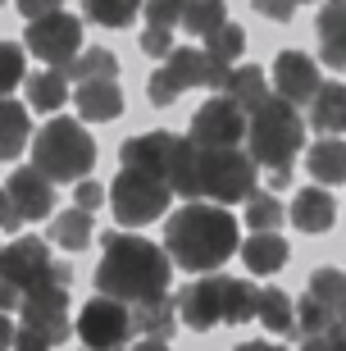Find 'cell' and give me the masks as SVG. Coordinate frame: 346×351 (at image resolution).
Returning a JSON list of instances; mask_svg holds the SVG:
<instances>
[{
    "label": "cell",
    "mask_w": 346,
    "mask_h": 351,
    "mask_svg": "<svg viewBox=\"0 0 346 351\" xmlns=\"http://www.w3.org/2000/svg\"><path fill=\"white\" fill-rule=\"evenodd\" d=\"M178 265L169 261V251L160 242L141 233H105L101 237V265H96V292L114 301H146L169 292Z\"/></svg>",
    "instance_id": "cell-1"
},
{
    "label": "cell",
    "mask_w": 346,
    "mask_h": 351,
    "mask_svg": "<svg viewBox=\"0 0 346 351\" xmlns=\"http://www.w3.org/2000/svg\"><path fill=\"white\" fill-rule=\"evenodd\" d=\"M237 247H242V237H237V219L228 215V206L192 201V206H182L178 215H169L164 251H169V261L178 265V269L214 274L219 265L232 261Z\"/></svg>",
    "instance_id": "cell-2"
},
{
    "label": "cell",
    "mask_w": 346,
    "mask_h": 351,
    "mask_svg": "<svg viewBox=\"0 0 346 351\" xmlns=\"http://www.w3.org/2000/svg\"><path fill=\"white\" fill-rule=\"evenodd\" d=\"M301 146H306L301 105L282 101V96H269L260 110H251V119H246V151L256 156V165H264V169H292Z\"/></svg>",
    "instance_id": "cell-3"
},
{
    "label": "cell",
    "mask_w": 346,
    "mask_h": 351,
    "mask_svg": "<svg viewBox=\"0 0 346 351\" xmlns=\"http://www.w3.org/2000/svg\"><path fill=\"white\" fill-rule=\"evenodd\" d=\"M32 165L51 182H82L96 165V142L77 119H51L32 132Z\"/></svg>",
    "instance_id": "cell-4"
},
{
    "label": "cell",
    "mask_w": 346,
    "mask_h": 351,
    "mask_svg": "<svg viewBox=\"0 0 346 351\" xmlns=\"http://www.w3.org/2000/svg\"><path fill=\"white\" fill-rule=\"evenodd\" d=\"M260 165L251 151H237V146H214V151H201L196 146V182H201V196L214 201V206H232V201H251L260 192L256 187Z\"/></svg>",
    "instance_id": "cell-5"
},
{
    "label": "cell",
    "mask_w": 346,
    "mask_h": 351,
    "mask_svg": "<svg viewBox=\"0 0 346 351\" xmlns=\"http://www.w3.org/2000/svg\"><path fill=\"white\" fill-rule=\"evenodd\" d=\"M173 201V187L155 173H141V169H123L119 165V178L110 187V206H114V219L123 228H141V223L160 219Z\"/></svg>",
    "instance_id": "cell-6"
},
{
    "label": "cell",
    "mask_w": 346,
    "mask_h": 351,
    "mask_svg": "<svg viewBox=\"0 0 346 351\" xmlns=\"http://www.w3.org/2000/svg\"><path fill=\"white\" fill-rule=\"evenodd\" d=\"M0 278H10L18 292H32V287L51 283V278L69 283L73 269L51 261V247H46L41 237H14L10 247H0Z\"/></svg>",
    "instance_id": "cell-7"
},
{
    "label": "cell",
    "mask_w": 346,
    "mask_h": 351,
    "mask_svg": "<svg viewBox=\"0 0 346 351\" xmlns=\"http://www.w3.org/2000/svg\"><path fill=\"white\" fill-rule=\"evenodd\" d=\"M73 333L82 338V347H91V351H119L132 333H137V328H132V306L96 292V301L82 306Z\"/></svg>",
    "instance_id": "cell-8"
},
{
    "label": "cell",
    "mask_w": 346,
    "mask_h": 351,
    "mask_svg": "<svg viewBox=\"0 0 346 351\" xmlns=\"http://www.w3.org/2000/svg\"><path fill=\"white\" fill-rule=\"evenodd\" d=\"M23 46L37 60H46L51 69H69L82 55V23H77L73 14L55 10V14H41V19H32L23 32Z\"/></svg>",
    "instance_id": "cell-9"
},
{
    "label": "cell",
    "mask_w": 346,
    "mask_h": 351,
    "mask_svg": "<svg viewBox=\"0 0 346 351\" xmlns=\"http://www.w3.org/2000/svg\"><path fill=\"white\" fill-rule=\"evenodd\" d=\"M228 274H196L192 283L178 292V319L196 333H210V328L228 324Z\"/></svg>",
    "instance_id": "cell-10"
},
{
    "label": "cell",
    "mask_w": 346,
    "mask_h": 351,
    "mask_svg": "<svg viewBox=\"0 0 346 351\" xmlns=\"http://www.w3.org/2000/svg\"><path fill=\"white\" fill-rule=\"evenodd\" d=\"M246 110L232 96H214V101H206L201 110H196L192 119V146H201V151H214V146H237L246 142Z\"/></svg>",
    "instance_id": "cell-11"
},
{
    "label": "cell",
    "mask_w": 346,
    "mask_h": 351,
    "mask_svg": "<svg viewBox=\"0 0 346 351\" xmlns=\"http://www.w3.org/2000/svg\"><path fill=\"white\" fill-rule=\"evenodd\" d=\"M18 324H32V328H41L51 342H64L69 333H73V324H69V283L51 278V283H41V287H32V292H23Z\"/></svg>",
    "instance_id": "cell-12"
},
{
    "label": "cell",
    "mask_w": 346,
    "mask_h": 351,
    "mask_svg": "<svg viewBox=\"0 0 346 351\" xmlns=\"http://www.w3.org/2000/svg\"><path fill=\"white\" fill-rule=\"evenodd\" d=\"M319 87H323L319 64L306 51H282L273 60V96H282V101H292V105H310L319 96Z\"/></svg>",
    "instance_id": "cell-13"
},
{
    "label": "cell",
    "mask_w": 346,
    "mask_h": 351,
    "mask_svg": "<svg viewBox=\"0 0 346 351\" xmlns=\"http://www.w3.org/2000/svg\"><path fill=\"white\" fill-rule=\"evenodd\" d=\"M5 192H10L14 210L27 219H51V206H55V182L37 169V165H18L5 182Z\"/></svg>",
    "instance_id": "cell-14"
},
{
    "label": "cell",
    "mask_w": 346,
    "mask_h": 351,
    "mask_svg": "<svg viewBox=\"0 0 346 351\" xmlns=\"http://www.w3.org/2000/svg\"><path fill=\"white\" fill-rule=\"evenodd\" d=\"M73 101H77V114L87 119V123H110V119L123 114V91H119V82H114V78L77 82Z\"/></svg>",
    "instance_id": "cell-15"
},
{
    "label": "cell",
    "mask_w": 346,
    "mask_h": 351,
    "mask_svg": "<svg viewBox=\"0 0 346 351\" xmlns=\"http://www.w3.org/2000/svg\"><path fill=\"white\" fill-rule=\"evenodd\" d=\"M287 215H292V223L301 233H328L333 219H337V201L323 192V187H301Z\"/></svg>",
    "instance_id": "cell-16"
},
{
    "label": "cell",
    "mask_w": 346,
    "mask_h": 351,
    "mask_svg": "<svg viewBox=\"0 0 346 351\" xmlns=\"http://www.w3.org/2000/svg\"><path fill=\"white\" fill-rule=\"evenodd\" d=\"M306 123L323 137H346V82H323L319 96L310 101Z\"/></svg>",
    "instance_id": "cell-17"
},
{
    "label": "cell",
    "mask_w": 346,
    "mask_h": 351,
    "mask_svg": "<svg viewBox=\"0 0 346 351\" xmlns=\"http://www.w3.org/2000/svg\"><path fill=\"white\" fill-rule=\"evenodd\" d=\"M306 169L319 187H342L346 182V137H319L306 151Z\"/></svg>",
    "instance_id": "cell-18"
},
{
    "label": "cell",
    "mask_w": 346,
    "mask_h": 351,
    "mask_svg": "<svg viewBox=\"0 0 346 351\" xmlns=\"http://www.w3.org/2000/svg\"><path fill=\"white\" fill-rule=\"evenodd\" d=\"M132 328L141 338H173V328H178V297L169 301L160 292V297L132 301Z\"/></svg>",
    "instance_id": "cell-19"
},
{
    "label": "cell",
    "mask_w": 346,
    "mask_h": 351,
    "mask_svg": "<svg viewBox=\"0 0 346 351\" xmlns=\"http://www.w3.org/2000/svg\"><path fill=\"white\" fill-rule=\"evenodd\" d=\"M319 60L346 69V0H328L319 10Z\"/></svg>",
    "instance_id": "cell-20"
},
{
    "label": "cell",
    "mask_w": 346,
    "mask_h": 351,
    "mask_svg": "<svg viewBox=\"0 0 346 351\" xmlns=\"http://www.w3.org/2000/svg\"><path fill=\"white\" fill-rule=\"evenodd\" d=\"M237 251H242L246 269L260 274V278L278 274L282 265H287V256H292V251H287V237H282V233H251Z\"/></svg>",
    "instance_id": "cell-21"
},
{
    "label": "cell",
    "mask_w": 346,
    "mask_h": 351,
    "mask_svg": "<svg viewBox=\"0 0 346 351\" xmlns=\"http://www.w3.org/2000/svg\"><path fill=\"white\" fill-rule=\"evenodd\" d=\"M32 142V119L14 96H0V160L23 156V146Z\"/></svg>",
    "instance_id": "cell-22"
},
{
    "label": "cell",
    "mask_w": 346,
    "mask_h": 351,
    "mask_svg": "<svg viewBox=\"0 0 346 351\" xmlns=\"http://www.w3.org/2000/svg\"><path fill=\"white\" fill-rule=\"evenodd\" d=\"M256 319L269 328L273 338H292L296 333V301L282 287H260V311Z\"/></svg>",
    "instance_id": "cell-23"
},
{
    "label": "cell",
    "mask_w": 346,
    "mask_h": 351,
    "mask_svg": "<svg viewBox=\"0 0 346 351\" xmlns=\"http://www.w3.org/2000/svg\"><path fill=\"white\" fill-rule=\"evenodd\" d=\"M306 292L328 311L333 324H346V274L342 269H314L310 283H306Z\"/></svg>",
    "instance_id": "cell-24"
},
{
    "label": "cell",
    "mask_w": 346,
    "mask_h": 351,
    "mask_svg": "<svg viewBox=\"0 0 346 351\" xmlns=\"http://www.w3.org/2000/svg\"><path fill=\"white\" fill-rule=\"evenodd\" d=\"M223 96H232L246 114H251V110H260V105L269 101V78H264V69H256V64L232 69L228 82H223Z\"/></svg>",
    "instance_id": "cell-25"
},
{
    "label": "cell",
    "mask_w": 346,
    "mask_h": 351,
    "mask_svg": "<svg viewBox=\"0 0 346 351\" xmlns=\"http://www.w3.org/2000/svg\"><path fill=\"white\" fill-rule=\"evenodd\" d=\"M23 87H27V105H32V110H41V114H55V110L69 101V73H64V69L32 73Z\"/></svg>",
    "instance_id": "cell-26"
},
{
    "label": "cell",
    "mask_w": 346,
    "mask_h": 351,
    "mask_svg": "<svg viewBox=\"0 0 346 351\" xmlns=\"http://www.w3.org/2000/svg\"><path fill=\"white\" fill-rule=\"evenodd\" d=\"M91 210H82V206H73V210H64V215H55L51 219V242L55 247H64V251H82L91 242Z\"/></svg>",
    "instance_id": "cell-27"
},
{
    "label": "cell",
    "mask_w": 346,
    "mask_h": 351,
    "mask_svg": "<svg viewBox=\"0 0 346 351\" xmlns=\"http://www.w3.org/2000/svg\"><path fill=\"white\" fill-rule=\"evenodd\" d=\"M223 23H228V5H223V0H187V10H182V27L201 41H206L210 32H219Z\"/></svg>",
    "instance_id": "cell-28"
},
{
    "label": "cell",
    "mask_w": 346,
    "mask_h": 351,
    "mask_svg": "<svg viewBox=\"0 0 346 351\" xmlns=\"http://www.w3.org/2000/svg\"><path fill=\"white\" fill-rule=\"evenodd\" d=\"M73 82H96V78H119V60L114 51H105V46H87V51L77 55L73 64L64 69Z\"/></svg>",
    "instance_id": "cell-29"
},
{
    "label": "cell",
    "mask_w": 346,
    "mask_h": 351,
    "mask_svg": "<svg viewBox=\"0 0 346 351\" xmlns=\"http://www.w3.org/2000/svg\"><path fill=\"white\" fill-rule=\"evenodd\" d=\"M141 5L146 0H82V10L96 27H128L141 14Z\"/></svg>",
    "instance_id": "cell-30"
},
{
    "label": "cell",
    "mask_w": 346,
    "mask_h": 351,
    "mask_svg": "<svg viewBox=\"0 0 346 351\" xmlns=\"http://www.w3.org/2000/svg\"><path fill=\"white\" fill-rule=\"evenodd\" d=\"M282 219H287V210L273 192H256L246 201V228H256V233H278Z\"/></svg>",
    "instance_id": "cell-31"
},
{
    "label": "cell",
    "mask_w": 346,
    "mask_h": 351,
    "mask_svg": "<svg viewBox=\"0 0 346 351\" xmlns=\"http://www.w3.org/2000/svg\"><path fill=\"white\" fill-rule=\"evenodd\" d=\"M164 64L178 73L182 87H206V64H210L206 46H201V51H196V46H173V55H169Z\"/></svg>",
    "instance_id": "cell-32"
},
{
    "label": "cell",
    "mask_w": 346,
    "mask_h": 351,
    "mask_svg": "<svg viewBox=\"0 0 346 351\" xmlns=\"http://www.w3.org/2000/svg\"><path fill=\"white\" fill-rule=\"evenodd\" d=\"M242 51H246V32H242L237 23H223L219 32H210V37H206V55H210V60H223V64H232Z\"/></svg>",
    "instance_id": "cell-33"
},
{
    "label": "cell",
    "mask_w": 346,
    "mask_h": 351,
    "mask_svg": "<svg viewBox=\"0 0 346 351\" xmlns=\"http://www.w3.org/2000/svg\"><path fill=\"white\" fill-rule=\"evenodd\" d=\"M256 311H260V287L232 278V287H228V324H251Z\"/></svg>",
    "instance_id": "cell-34"
},
{
    "label": "cell",
    "mask_w": 346,
    "mask_h": 351,
    "mask_svg": "<svg viewBox=\"0 0 346 351\" xmlns=\"http://www.w3.org/2000/svg\"><path fill=\"white\" fill-rule=\"evenodd\" d=\"M18 82H27L23 46H18V41H0V96H10Z\"/></svg>",
    "instance_id": "cell-35"
},
{
    "label": "cell",
    "mask_w": 346,
    "mask_h": 351,
    "mask_svg": "<svg viewBox=\"0 0 346 351\" xmlns=\"http://www.w3.org/2000/svg\"><path fill=\"white\" fill-rule=\"evenodd\" d=\"M182 91H187V87L178 82V73H173L169 64H160V69L151 73V78H146V101L160 105V110H164V105H173V101L182 96Z\"/></svg>",
    "instance_id": "cell-36"
},
{
    "label": "cell",
    "mask_w": 346,
    "mask_h": 351,
    "mask_svg": "<svg viewBox=\"0 0 346 351\" xmlns=\"http://www.w3.org/2000/svg\"><path fill=\"white\" fill-rule=\"evenodd\" d=\"M328 324H333V319H328V311H323L310 292L296 301V333H306V338H310V333H323Z\"/></svg>",
    "instance_id": "cell-37"
},
{
    "label": "cell",
    "mask_w": 346,
    "mask_h": 351,
    "mask_svg": "<svg viewBox=\"0 0 346 351\" xmlns=\"http://www.w3.org/2000/svg\"><path fill=\"white\" fill-rule=\"evenodd\" d=\"M141 10H146L151 27H173V23H182V10H187V0H146Z\"/></svg>",
    "instance_id": "cell-38"
},
{
    "label": "cell",
    "mask_w": 346,
    "mask_h": 351,
    "mask_svg": "<svg viewBox=\"0 0 346 351\" xmlns=\"http://www.w3.org/2000/svg\"><path fill=\"white\" fill-rule=\"evenodd\" d=\"M141 51L151 60H169L173 55V27H146L141 32Z\"/></svg>",
    "instance_id": "cell-39"
},
{
    "label": "cell",
    "mask_w": 346,
    "mask_h": 351,
    "mask_svg": "<svg viewBox=\"0 0 346 351\" xmlns=\"http://www.w3.org/2000/svg\"><path fill=\"white\" fill-rule=\"evenodd\" d=\"M301 351H346V324H328L323 333H310Z\"/></svg>",
    "instance_id": "cell-40"
},
{
    "label": "cell",
    "mask_w": 346,
    "mask_h": 351,
    "mask_svg": "<svg viewBox=\"0 0 346 351\" xmlns=\"http://www.w3.org/2000/svg\"><path fill=\"white\" fill-rule=\"evenodd\" d=\"M55 342L41 333V328H32V324H18L14 328V351H51Z\"/></svg>",
    "instance_id": "cell-41"
},
{
    "label": "cell",
    "mask_w": 346,
    "mask_h": 351,
    "mask_svg": "<svg viewBox=\"0 0 346 351\" xmlns=\"http://www.w3.org/2000/svg\"><path fill=\"white\" fill-rule=\"evenodd\" d=\"M296 5H301V0H256V10L264 14V19H273V23H287L296 14Z\"/></svg>",
    "instance_id": "cell-42"
},
{
    "label": "cell",
    "mask_w": 346,
    "mask_h": 351,
    "mask_svg": "<svg viewBox=\"0 0 346 351\" xmlns=\"http://www.w3.org/2000/svg\"><path fill=\"white\" fill-rule=\"evenodd\" d=\"M73 196H77V206H82V210H96L105 201V187H101V182H91V178H82Z\"/></svg>",
    "instance_id": "cell-43"
},
{
    "label": "cell",
    "mask_w": 346,
    "mask_h": 351,
    "mask_svg": "<svg viewBox=\"0 0 346 351\" xmlns=\"http://www.w3.org/2000/svg\"><path fill=\"white\" fill-rule=\"evenodd\" d=\"M14 5H18V14H23L27 23H32V19H41V14H55L60 5H64V0H14Z\"/></svg>",
    "instance_id": "cell-44"
},
{
    "label": "cell",
    "mask_w": 346,
    "mask_h": 351,
    "mask_svg": "<svg viewBox=\"0 0 346 351\" xmlns=\"http://www.w3.org/2000/svg\"><path fill=\"white\" fill-rule=\"evenodd\" d=\"M18 223H23V215H18V210H14L10 192H5V187H0V233H14V228H18Z\"/></svg>",
    "instance_id": "cell-45"
},
{
    "label": "cell",
    "mask_w": 346,
    "mask_h": 351,
    "mask_svg": "<svg viewBox=\"0 0 346 351\" xmlns=\"http://www.w3.org/2000/svg\"><path fill=\"white\" fill-rule=\"evenodd\" d=\"M18 306H23V292H18L10 278H0V311L10 315V311H18Z\"/></svg>",
    "instance_id": "cell-46"
},
{
    "label": "cell",
    "mask_w": 346,
    "mask_h": 351,
    "mask_svg": "<svg viewBox=\"0 0 346 351\" xmlns=\"http://www.w3.org/2000/svg\"><path fill=\"white\" fill-rule=\"evenodd\" d=\"M0 351H14V324L5 311H0Z\"/></svg>",
    "instance_id": "cell-47"
},
{
    "label": "cell",
    "mask_w": 346,
    "mask_h": 351,
    "mask_svg": "<svg viewBox=\"0 0 346 351\" xmlns=\"http://www.w3.org/2000/svg\"><path fill=\"white\" fill-rule=\"evenodd\" d=\"M128 351H169V342L164 338H141V342H132Z\"/></svg>",
    "instance_id": "cell-48"
},
{
    "label": "cell",
    "mask_w": 346,
    "mask_h": 351,
    "mask_svg": "<svg viewBox=\"0 0 346 351\" xmlns=\"http://www.w3.org/2000/svg\"><path fill=\"white\" fill-rule=\"evenodd\" d=\"M287 182H292V169H269V192H278Z\"/></svg>",
    "instance_id": "cell-49"
},
{
    "label": "cell",
    "mask_w": 346,
    "mask_h": 351,
    "mask_svg": "<svg viewBox=\"0 0 346 351\" xmlns=\"http://www.w3.org/2000/svg\"><path fill=\"white\" fill-rule=\"evenodd\" d=\"M237 351H287V347H278V342H242Z\"/></svg>",
    "instance_id": "cell-50"
},
{
    "label": "cell",
    "mask_w": 346,
    "mask_h": 351,
    "mask_svg": "<svg viewBox=\"0 0 346 351\" xmlns=\"http://www.w3.org/2000/svg\"><path fill=\"white\" fill-rule=\"evenodd\" d=\"M82 351H91V347H82Z\"/></svg>",
    "instance_id": "cell-51"
},
{
    "label": "cell",
    "mask_w": 346,
    "mask_h": 351,
    "mask_svg": "<svg viewBox=\"0 0 346 351\" xmlns=\"http://www.w3.org/2000/svg\"><path fill=\"white\" fill-rule=\"evenodd\" d=\"M0 5H5V0H0Z\"/></svg>",
    "instance_id": "cell-52"
}]
</instances>
